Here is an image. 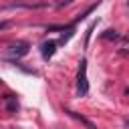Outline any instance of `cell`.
<instances>
[{
    "instance_id": "obj_1",
    "label": "cell",
    "mask_w": 129,
    "mask_h": 129,
    "mask_svg": "<svg viewBox=\"0 0 129 129\" xmlns=\"http://www.w3.org/2000/svg\"><path fill=\"white\" fill-rule=\"evenodd\" d=\"M77 93L79 97H85L89 93V81H87V60H81L79 75H77Z\"/></svg>"
},
{
    "instance_id": "obj_2",
    "label": "cell",
    "mask_w": 129,
    "mask_h": 129,
    "mask_svg": "<svg viewBox=\"0 0 129 129\" xmlns=\"http://www.w3.org/2000/svg\"><path fill=\"white\" fill-rule=\"evenodd\" d=\"M24 54H28V44L26 42H16L8 48V56L10 58H22Z\"/></svg>"
},
{
    "instance_id": "obj_3",
    "label": "cell",
    "mask_w": 129,
    "mask_h": 129,
    "mask_svg": "<svg viewBox=\"0 0 129 129\" xmlns=\"http://www.w3.org/2000/svg\"><path fill=\"white\" fill-rule=\"evenodd\" d=\"M54 52H56V40H44L40 44V54H42L44 60H48Z\"/></svg>"
},
{
    "instance_id": "obj_4",
    "label": "cell",
    "mask_w": 129,
    "mask_h": 129,
    "mask_svg": "<svg viewBox=\"0 0 129 129\" xmlns=\"http://www.w3.org/2000/svg\"><path fill=\"white\" fill-rule=\"evenodd\" d=\"M67 113H69V115H71V117H75V119H77V121H81V123H83V125H85V127H87V129H97V127H95V123H91V121H89V119H85V117H81V115H79V113H75V111H67Z\"/></svg>"
},
{
    "instance_id": "obj_5",
    "label": "cell",
    "mask_w": 129,
    "mask_h": 129,
    "mask_svg": "<svg viewBox=\"0 0 129 129\" xmlns=\"http://www.w3.org/2000/svg\"><path fill=\"white\" fill-rule=\"evenodd\" d=\"M6 109H8L10 113H16V109H18V101H16V97H6Z\"/></svg>"
},
{
    "instance_id": "obj_6",
    "label": "cell",
    "mask_w": 129,
    "mask_h": 129,
    "mask_svg": "<svg viewBox=\"0 0 129 129\" xmlns=\"http://www.w3.org/2000/svg\"><path fill=\"white\" fill-rule=\"evenodd\" d=\"M105 38H119V34H117L115 30H107V34H105Z\"/></svg>"
},
{
    "instance_id": "obj_7",
    "label": "cell",
    "mask_w": 129,
    "mask_h": 129,
    "mask_svg": "<svg viewBox=\"0 0 129 129\" xmlns=\"http://www.w3.org/2000/svg\"><path fill=\"white\" fill-rule=\"evenodd\" d=\"M71 2H73V0H62V2H60V4H58V8H64V6H69V4H71Z\"/></svg>"
},
{
    "instance_id": "obj_8",
    "label": "cell",
    "mask_w": 129,
    "mask_h": 129,
    "mask_svg": "<svg viewBox=\"0 0 129 129\" xmlns=\"http://www.w3.org/2000/svg\"><path fill=\"white\" fill-rule=\"evenodd\" d=\"M8 24H10V22H0V30H2V28H6Z\"/></svg>"
},
{
    "instance_id": "obj_9",
    "label": "cell",
    "mask_w": 129,
    "mask_h": 129,
    "mask_svg": "<svg viewBox=\"0 0 129 129\" xmlns=\"http://www.w3.org/2000/svg\"><path fill=\"white\" fill-rule=\"evenodd\" d=\"M127 4H129V2H127Z\"/></svg>"
},
{
    "instance_id": "obj_10",
    "label": "cell",
    "mask_w": 129,
    "mask_h": 129,
    "mask_svg": "<svg viewBox=\"0 0 129 129\" xmlns=\"http://www.w3.org/2000/svg\"><path fill=\"white\" fill-rule=\"evenodd\" d=\"M0 83H2V81H0Z\"/></svg>"
}]
</instances>
